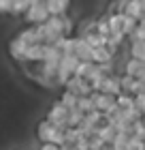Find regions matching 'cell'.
Segmentation results:
<instances>
[{"label": "cell", "mask_w": 145, "mask_h": 150, "mask_svg": "<svg viewBox=\"0 0 145 150\" xmlns=\"http://www.w3.org/2000/svg\"><path fill=\"white\" fill-rule=\"evenodd\" d=\"M26 19H28V24H30V26H43L47 19H49V13H47V4H45V0H36V2L32 0V4H30L28 13H26Z\"/></svg>", "instance_id": "obj_1"}, {"label": "cell", "mask_w": 145, "mask_h": 150, "mask_svg": "<svg viewBox=\"0 0 145 150\" xmlns=\"http://www.w3.org/2000/svg\"><path fill=\"white\" fill-rule=\"evenodd\" d=\"M66 90L73 92L75 97H90L92 94V88H90V81L88 79H79V77H71L66 81Z\"/></svg>", "instance_id": "obj_2"}, {"label": "cell", "mask_w": 145, "mask_h": 150, "mask_svg": "<svg viewBox=\"0 0 145 150\" xmlns=\"http://www.w3.org/2000/svg\"><path fill=\"white\" fill-rule=\"evenodd\" d=\"M73 56L79 60V62H92V47H90L83 37H75V52Z\"/></svg>", "instance_id": "obj_3"}, {"label": "cell", "mask_w": 145, "mask_h": 150, "mask_svg": "<svg viewBox=\"0 0 145 150\" xmlns=\"http://www.w3.org/2000/svg\"><path fill=\"white\" fill-rule=\"evenodd\" d=\"M102 94H109V97H120L122 94V81H120V75H107L105 77V84H102Z\"/></svg>", "instance_id": "obj_4"}, {"label": "cell", "mask_w": 145, "mask_h": 150, "mask_svg": "<svg viewBox=\"0 0 145 150\" xmlns=\"http://www.w3.org/2000/svg\"><path fill=\"white\" fill-rule=\"evenodd\" d=\"M111 62H113V52L107 45L92 50V64H111Z\"/></svg>", "instance_id": "obj_5"}, {"label": "cell", "mask_w": 145, "mask_h": 150, "mask_svg": "<svg viewBox=\"0 0 145 150\" xmlns=\"http://www.w3.org/2000/svg\"><path fill=\"white\" fill-rule=\"evenodd\" d=\"M26 52H28V45H26L22 39L15 37V39L9 43V54H11L15 60H26Z\"/></svg>", "instance_id": "obj_6"}, {"label": "cell", "mask_w": 145, "mask_h": 150, "mask_svg": "<svg viewBox=\"0 0 145 150\" xmlns=\"http://www.w3.org/2000/svg\"><path fill=\"white\" fill-rule=\"evenodd\" d=\"M45 4H47L49 17L51 15H66V11H68V2L66 0H45Z\"/></svg>", "instance_id": "obj_7"}, {"label": "cell", "mask_w": 145, "mask_h": 150, "mask_svg": "<svg viewBox=\"0 0 145 150\" xmlns=\"http://www.w3.org/2000/svg\"><path fill=\"white\" fill-rule=\"evenodd\" d=\"M124 69H126V73H124V75H128V77H132V79H139L141 75H143V71H145V62H139V60L130 58Z\"/></svg>", "instance_id": "obj_8"}, {"label": "cell", "mask_w": 145, "mask_h": 150, "mask_svg": "<svg viewBox=\"0 0 145 150\" xmlns=\"http://www.w3.org/2000/svg\"><path fill=\"white\" fill-rule=\"evenodd\" d=\"M26 60L28 62H43L45 60V45H30L26 52Z\"/></svg>", "instance_id": "obj_9"}, {"label": "cell", "mask_w": 145, "mask_h": 150, "mask_svg": "<svg viewBox=\"0 0 145 150\" xmlns=\"http://www.w3.org/2000/svg\"><path fill=\"white\" fill-rule=\"evenodd\" d=\"M53 131H56V129H53L47 120H43V122L39 125V129H36V137H39L41 142H43V144H49V139H51Z\"/></svg>", "instance_id": "obj_10"}, {"label": "cell", "mask_w": 145, "mask_h": 150, "mask_svg": "<svg viewBox=\"0 0 145 150\" xmlns=\"http://www.w3.org/2000/svg\"><path fill=\"white\" fill-rule=\"evenodd\" d=\"M107 24H109V30H111V35H122L124 37V19L122 15H109L107 17Z\"/></svg>", "instance_id": "obj_11"}, {"label": "cell", "mask_w": 145, "mask_h": 150, "mask_svg": "<svg viewBox=\"0 0 145 150\" xmlns=\"http://www.w3.org/2000/svg\"><path fill=\"white\" fill-rule=\"evenodd\" d=\"M130 56L139 62H145V41H132L130 43Z\"/></svg>", "instance_id": "obj_12"}, {"label": "cell", "mask_w": 145, "mask_h": 150, "mask_svg": "<svg viewBox=\"0 0 145 150\" xmlns=\"http://www.w3.org/2000/svg\"><path fill=\"white\" fill-rule=\"evenodd\" d=\"M124 15H128V17H132V19H139L143 15V11H141V4H139V0H128L126 2V13Z\"/></svg>", "instance_id": "obj_13"}, {"label": "cell", "mask_w": 145, "mask_h": 150, "mask_svg": "<svg viewBox=\"0 0 145 150\" xmlns=\"http://www.w3.org/2000/svg\"><path fill=\"white\" fill-rule=\"evenodd\" d=\"M115 105L120 107V112L124 110H132L134 107V97H130V94H120V97H115Z\"/></svg>", "instance_id": "obj_14"}, {"label": "cell", "mask_w": 145, "mask_h": 150, "mask_svg": "<svg viewBox=\"0 0 145 150\" xmlns=\"http://www.w3.org/2000/svg\"><path fill=\"white\" fill-rule=\"evenodd\" d=\"M77 99H79V97H75L73 92L64 90V92H62V97H60V103L64 105L66 110H75V107H77Z\"/></svg>", "instance_id": "obj_15"}, {"label": "cell", "mask_w": 145, "mask_h": 150, "mask_svg": "<svg viewBox=\"0 0 145 150\" xmlns=\"http://www.w3.org/2000/svg\"><path fill=\"white\" fill-rule=\"evenodd\" d=\"M77 110L81 112V114H90V112H96L94 110V103H92V99H90V97H79L77 99Z\"/></svg>", "instance_id": "obj_16"}, {"label": "cell", "mask_w": 145, "mask_h": 150, "mask_svg": "<svg viewBox=\"0 0 145 150\" xmlns=\"http://www.w3.org/2000/svg\"><path fill=\"white\" fill-rule=\"evenodd\" d=\"M30 4H32V0H13V9H11V13H13V15H19V13H28Z\"/></svg>", "instance_id": "obj_17"}, {"label": "cell", "mask_w": 145, "mask_h": 150, "mask_svg": "<svg viewBox=\"0 0 145 150\" xmlns=\"http://www.w3.org/2000/svg\"><path fill=\"white\" fill-rule=\"evenodd\" d=\"M128 139H130V135L117 133L115 139H113V144H111V148H113V150H126V148H128Z\"/></svg>", "instance_id": "obj_18"}, {"label": "cell", "mask_w": 145, "mask_h": 150, "mask_svg": "<svg viewBox=\"0 0 145 150\" xmlns=\"http://www.w3.org/2000/svg\"><path fill=\"white\" fill-rule=\"evenodd\" d=\"M94 32H96V35H100L102 39H109V37H111V30H109V24H107V19H98V22H96L94 24Z\"/></svg>", "instance_id": "obj_19"}, {"label": "cell", "mask_w": 145, "mask_h": 150, "mask_svg": "<svg viewBox=\"0 0 145 150\" xmlns=\"http://www.w3.org/2000/svg\"><path fill=\"white\" fill-rule=\"evenodd\" d=\"M122 19H124V37H130V32L137 28V19L128 17V15H122Z\"/></svg>", "instance_id": "obj_20"}, {"label": "cell", "mask_w": 145, "mask_h": 150, "mask_svg": "<svg viewBox=\"0 0 145 150\" xmlns=\"http://www.w3.org/2000/svg\"><path fill=\"white\" fill-rule=\"evenodd\" d=\"M126 150H145V142L141 137H137V135H132V137L128 139V148Z\"/></svg>", "instance_id": "obj_21"}, {"label": "cell", "mask_w": 145, "mask_h": 150, "mask_svg": "<svg viewBox=\"0 0 145 150\" xmlns=\"http://www.w3.org/2000/svg\"><path fill=\"white\" fill-rule=\"evenodd\" d=\"M71 30H73V19L68 15H62V35L68 37V35H71Z\"/></svg>", "instance_id": "obj_22"}, {"label": "cell", "mask_w": 145, "mask_h": 150, "mask_svg": "<svg viewBox=\"0 0 145 150\" xmlns=\"http://www.w3.org/2000/svg\"><path fill=\"white\" fill-rule=\"evenodd\" d=\"M130 41H145V28L137 24V28L130 32Z\"/></svg>", "instance_id": "obj_23"}, {"label": "cell", "mask_w": 145, "mask_h": 150, "mask_svg": "<svg viewBox=\"0 0 145 150\" xmlns=\"http://www.w3.org/2000/svg\"><path fill=\"white\" fill-rule=\"evenodd\" d=\"M134 110L139 112L141 116L145 114V92H143V94H137V97H134Z\"/></svg>", "instance_id": "obj_24"}, {"label": "cell", "mask_w": 145, "mask_h": 150, "mask_svg": "<svg viewBox=\"0 0 145 150\" xmlns=\"http://www.w3.org/2000/svg\"><path fill=\"white\" fill-rule=\"evenodd\" d=\"M11 9H13V0H0V15L11 13Z\"/></svg>", "instance_id": "obj_25"}, {"label": "cell", "mask_w": 145, "mask_h": 150, "mask_svg": "<svg viewBox=\"0 0 145 150\" xmlns=\"http://www.w3.org/2000/svg\"><path fill=\"white\" fill-rule=\"evenodd\" d=\"M126 2H128V0H124V2H117V4H115V15H124V13H126Z\"/></svg>", "instance_id": "obj_26"}, {"label": "cell", "mask_w": 145, "mask_h": 150, "mask_svg": "<svg viewBox=\"0 0 145 150\" xmlns=\"http://www.w3.org/2000/svg\"><path fill=\"white\" fill-rule=\"evenodd\" d=\"M41 150H60V146H53V144H43Z\"/></svg>", "instance_id": "obj_27"}, {"label": "cell", "mask_w": 145, "mask_h": 150, "mask_svg": "<svg viewBox=\"0 0 145 150\" xmlns=\"http://www.w3.org/2000/svg\"><path fill=\"white\" fill-rule=\"evenodd\" d=\"M137 24H139V26H143V28H145V15H141L139 19H137Z\"/></svg>", "instance_id": "obj_28"}, {"label": "cell", "mask_w": 145, "mask_h": 150, "mask_svg": "<svg viewBox=\"0 0 145 150\" xmlns=\"http://www.w3.org/2000/svg\"><path fill=\"white\" fill-rule=\"evenodd\" d=\"M60 150H75V146H71V144H64V146H60Z\"/></svg>", "instance_id": "obj_29"}, {"label": "cell", "mask_w": 145, "mask_h": 150, "mask_svg": "<svg viewBox=\"0 0 145 150\" xmlns=\"http://www.w3.org/2000/svg\"><path fill=\"white\" fill-rule=\"evenodd\" d=\"M139 81H141V84L145 86V71H143V75H141V77H139Z\"/></svg>", "instance_id": "obj_30"}, {"label": "cell", "mask_w": 145, "mask_h": 150, "mask_svg": "<svg viewBox=\"0 0 145 150\" xmlns=\"http://www.w3.org/2000/svg\"><path fill=\"white\" fill-rule=\"evenodd\" d=\"M102 150H113V148H111V146H105V148H102Z\"/></svg>", "instance_id": "obj_31"}, {"label": "cell", "mask_w": 145, "mask_h": 150, "mask_svg": "<svg viewBox=\"0 0 145 150\" xmlns=\"http://www.w3.org/2000/svg\"><path fill=\"white\" fill-rule=\"evenodd\" d=\"M19 150H22V148H19Z\"/></svg>", "instance_id": "obj_32"}]
</instances>
